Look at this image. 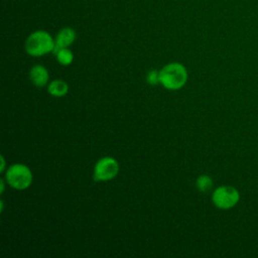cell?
<instances>
[{
  "mask_svg": "<svg viewBox=\"0 0 258 258\" xmlns=\"http://www.w3.org/2000/svg\"><path fill=\"white\" fill-rule=\"evenodd\" d=\"M76 37H77L76 31L72 27L61 28L54 37L55 45H54L53 53L59 48L69 47L70 45H72L74 43V41L76 40Z\"/></svg>",
  "mask_w": 258,
  "mask_h": 258,
  "instance_id": "8992f818",
  "label": "cell"
},
{
  "mask_svg": "<svg viewBox=\"0 0 258 258\" xmlns=\"http://www.w3.org/2000/svg\"><path fill=\"white\" fill-rule=\"evenodd\" d=\"M5 180L12 188L18 190L26 189L32 183V171L23 163H14L7 168L5 172Z\"/></svg>",
  "mask_w": 258,
  "mask_h": 258,
  "instance_id": "3957f363",
  "label": "cell"
},
{
  "mask_svg": "<svg viewBox=\"0 0 258 258\" xmlns=\"http://www.w3.org/2000/svg\"><path fill=\"white\" fill-rule=\"evenodd\" d=\"M187 78V70L180 62H169L159 71L160 84L170 91L181 89L186 84Z\"/></svg>",
  "mask_w": 258,
  "mask_h": 258,
  "instance_id": "6da1fadb",
  "label": "cell"
},
{
  "mask_svg": "<svg viewBox=\"0 0 258 258\" xmlns=\"http://www.w3.org/2000/svg\"><path fill=\"white\" fill-rule=\"evenodd\" d=\"M1 163H2V165H1L0 171L2 172V171H4V169H5V159H4V156H3V155L1 156Z\"/></svg>",
  "mask_w": 258,
  "mask_h": 258,
  "instance_id": "7c38bea8",
  "label": "cell"
},
{
  "mask_svg": "<svg viewBox=\"0 0 258 258\" xmlns=\"http://www.w3.org/2000/svg\"><path fill=\"white\" fill-rule=\"evenodd\" d=\"M0 184H1V192H3V191H4V186H5V184H4V180H3V179H1V180H0Z\"/></svg>",
  "mask_w": 258,
  "mask_h": 258,
  "instance_id": "4fadbf2b",
  "label": "cell"
},
{
  "mask_svg": "<svg viewBox=\"0 0 258 258\" xmlns=\"http://www.w3.org/2000/svg\"><path fill=\"white\" fill-rule=\"evenodd\" d=\"M146 82L151 86H156L157 84H160L159 71L150 70L146 75Z\"/></svg>",
  "mask_w": 258,
  "mask_h": 258,
  "instance_id": "8fae6325",
  "label": "cell"
},
{
  "mask_svg": "<svg viewBox=\"0 0 258 258\" xmlns=\"http://www.w3.org/2000/svg\"><path fill=\"white\" fill-rule=\"evenodd\" d=\"M118 172V161L114 157L104 156L95 163L93 170V178L95 181H108L116 177Z\"/></svg>",
  "mask_w": 258,
  "mask_h": 258,
  "instance_id": "277c9868",
  "label": "cell"
},
{
  "mask_svg": "<svg viewBox=\"0 0 258 258\" xmlns=\"http://www.w3.org/2000/svg\"><path fill=\"white\" fill-rule=\"evenodd\" d=\"M54 54H55L56 60L61 66H70L74 60V53L69 47L59 48L54 52Z\"/></svg>",
  "mask_w": 258,
  "mask_h": 258,
  "instance_id": "9c48e42d",
  "label": "cell"
},
{
  "mask_svg": "<svg viewBox=\"0 0 258 258\" xmlns=\"http://www.w3.org/2000/svg\"><path fill=\"white\" fill-rule=\"evenodd\" d=\"M240 199L239 191L231 185H221L217 187L212 195L213 204L221 210L233 208Z\"/></svg>",
  "mask_w": 258,
  "mask_h": 258,
  "instance_id": "5b68a950",
  "label": "cell"
},
{
  "mask_svg": "<svg viewBox=\"0 0 258 258\" xmlns=\"http://www.w3.org/2000/svg\"><path fill=\"white\" fill-rule=\"evenodd\" d=\"M54 38L45 30H36L30 33L24 43L25 51L31 56H42L53 52Z\"/></svg>",
  "mask_w": 258,
  "mask_h": 258,
  "instance_id": "7a4b0ae2",
  "label": "cell"
},
{
  "mask_svg": "<svg viewBox=\"0 0 258 258\" xmlns=\"http://www.w3.org/2000/svg\"><path fill=\"white\" fill-rule=\"evenodd\" d=\"M29 79L36 87H44L48 84L49 74L47 69L42 64H35L29 70Z\"/></svg>",
  "mask_w": 258,
  "mask_h": 258,
  "instance_id": "52a82bcc",
  "label": "cell"
},
{
  "mask_svg": "<svg viewBox=\"0 0 258 258\" xmlns=\"http://www.w3.org/2000/svg\"><path fill=\"white\" fill-rule=\"evenodd\" d=\"M196 185H197V188L201 192L207 194L213 188L214 182H213V179H212L211 176H209L208 174H202V175L198 176L197 181H196Z\"/></svg>",
  "mask_w": 258,
  "mask_h": 258,
  "instance_id": "30bf717a",
  "label": "cell"
},
{
  "mask_svg": "<svg viewBox=\"0 0 258 258\" xmlns=\"http://www.w3.org/2000/svg\"><path fill=\"white\" fill-rule=\"evenodd\" d=\"M47 92L49 95H51L53 97L60 98L68 94L69 85L67 82H64L63 80H60V79L52 80L47 85Z\"/></svg>",
  "mask_w": 258,
  "mask_h": 258,
  "instance_id": "ba28073f",
  "label": "cell"
}]
</instances>
